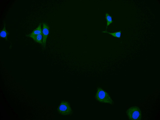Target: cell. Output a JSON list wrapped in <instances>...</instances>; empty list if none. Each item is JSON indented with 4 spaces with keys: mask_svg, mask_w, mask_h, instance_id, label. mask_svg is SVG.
<instances>
[{
    "mask_svg": "<svg viewBox=\"0 0 160 120\" xmlns=\"http://www.w3.org/2000/svg\"><path fill=\"white\" fill-rule=\"evenodd\" d=\"M95 98L99 102L112 104L113 102L110 96L106 91L99 87L96 93Z\"/></svg>",
    "mask_w": 160,
    "mask_h": 120,
    "instance_id": "6da1fadb",
    "label": "cell"
},
{
    "mask_svg": "<svg viewBox=\"0 0 160 120\" xmlns=\"http://www.w3.org/2000/svg\"><path fill=\"white\" fill-rule=\"evenodd\" d=\"M126 113L129 120H140L141 119V112L138 106L130 107L127 110Z\"/></svg>",
    "mask_w": 160,
    "mask_h": 120,
    "instance_id": "7a4b0ae2",
    "label": "cell"
},
{
    "mask_svg": "<svg viewBox=\"0 0 160 120\" xmlns=\"http://www.w3.org/2000/svg\"><path fill=\"white\" fill-rule=\"evenodd\" d=\"M58 111L61 114L66 115L71 114L72 111L69 103L66 102H62L58 108Z\"/></svg>",
    "mask_w": 160,
    "mask_h": 120,
    "instance_id": "3957f363",
    "label": "cell"
},
{
    "mask_svg": "<svg viewBox=\"0 0 160 120\" xmlns=\"http://www.w3.org/2000/svg\"><path fill=\"white\" fill-rule=\"evenodd\" d=\"M49 32V28L46 23H43L42 34V46L45 48L46 45L47 39Z\"/></svg>",
    "mask_w": 160,
    "mask_h": 120,
    "instance_id": "277c9868",
    "label": "cell"
},
{
    "mask_svg": "<svg viewBox=\"0 0 160 120\" xmlns=\"http://www.w3.org/2000/svg\"><path fill=\"white\" fill-rule=\"evenodd\" d=\"M4 27L3 29L0 31V36L1 38L4 39L6 41H8V36L9 33L6 29V24L4 23Z\"/></svg>",
    "mask_w": 160,
    "mask_h": 120,
    "instance_id": "5b68a950",
    "label": "cell"
},
{
    "mask_svg": "<svg viewBox=\"0 0 160 120\" xmlns=\"http://www.w3.org/2000/svg\"><path fill=\"white\" fill-rule=\"evenodd\" d=\"M27 36L32 38L36 42L42 45V34H39L35 35Z\"/></svg>",
    "mask_w": 160,
    "mask_h": 120,
    "instance_id": "8992f818",
    "label": "cell"
},
{
    "mask_svg": "<svg viewBox=\"0 0 160 120\" xmlns=\"http://www.w3.org/2000/svg\"><path fill=\"white\" fill-rule=\"evenodd\" d=\"M42 32L41 24L40 23L37 28L33 30L31 33L27 36L35 35L39 34H42Z\"/></svg>",
    "mask_w": 160,
    "mask_h": 120,
    "instance_id": "52a82bcc",
    "label": "cell"
},
{
    "mask_svg": "<svg viewBox=\"0 0 160 120\" xmlns=\"http://www.w3.org/2000/svg\"><path fill=\"white\" fill-rule=\"evenodd\" d=\"M103 32L110 34L112 36L118 38H120L121 34V31H119L114 33H110L107 31H103Z\"/></svg>",
    "mask_w": 160,
    "mask_h": 120,
    "instance_id": "ba28073f",
    "label": "cell"
},
{
    "mask_svg": "<svg viewBox=\"0 0 160 120\" xmlns=\"http://www.w3.org/2000/svg\"><path fill=\"white\" fill-rule=\"evenodd\" d=\"M106 18L107 21V26H108L112 22L111 17L107 13L106 14Z\"/></svg>",
    "mask_w": 160,
    "mask_h": 120,
    "instance_id": "9c48e42d",
    "label": "cell"
}]
</instances>
